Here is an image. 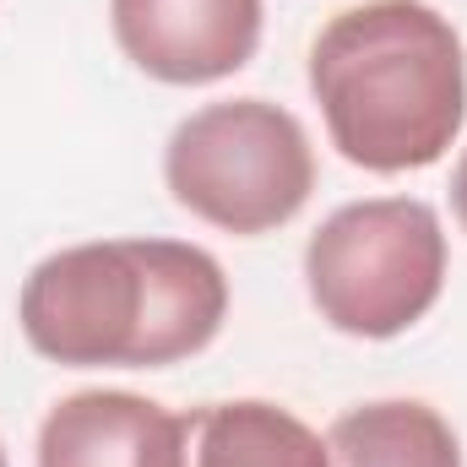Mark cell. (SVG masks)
<instances>
[{
    "label": "cell",
    "mask_w": 467,
    "mask_h": 467,
    "mask_svg": "<svg viewBox=\"0 0 467 467\" xmlns=\"http://www.w3.org/2000/svg\"><path fill=\"white\" fill-rule=\"evenodd\" d=\"M229 316L218 255L185 239H93L44 255L16 299L33 353L71 369H163L202 353Z\"/></svg>",
    "instance_id": "6da1fadb"
},
{
    "label": "cell",
    "mask_w": 467,
    "mask_h": 467,
    "mask_svg": "<svg viewBox=\"0 0 467 467\" xmlns=\"http://www.w3.org/2000/svg\"><path fill=\"white\" fill-rule=\"evenodd\" d=\"M310 93L348 163L369 174L430 169L467 119L462 38L424 0H364L316 33Z\"/></svg>",
    "instance_id": "7a4b0ae2"
},
{
    "label": "cell",
    "mask_w": 467,
    "mask_h": 467,
    "mask_svg": "<svg viewBox=\"0 0 467 467\" xmlns=\"http://www.w3.org/2000/svg\"><path fill=\"white\" fill-rule=\"evenodd\" d=\"M310 305L348 337H402L446 288V234L430 202L375 196L337 207L305 244Z\"/></svg>",
    "instance_id": "3957f363"
},
{
    "label": "cell",
    "mask_w": 467,
    "mask_h": 467,
    "mask_svg": "<svg viewBox=\"0 0 467 467\" xmlns=\"http://www.w3.org/2000/svg\"><path fill=\"white\" fill-rule=\"evenodd\" d=\"M169 196L223 234H272L299 218L316 191L305 125L272 99L207 104L163 147Z\"/></svg>",
    "instance_id": "277c9868"
},
{
    "label": "cell",
    "mask_w": 467,
    "mask_h": 467,
    "mask_svg": "<svg viewBox=\"0 0 467 467\" xmlns=\"http://www.w3.org/2000/svg\"><path fill=\"white\" fill-rule=\"evenodd\" d=\"M125 60L169 88H207L250 66L261 44V0H109Z\"/></svg>",
    "instance_id": "5b68a950"
},
{
    "label": "cell",
    "mask_w": 467,
    "mask_h": 467,
    "mask_svg": "<svg viewBox=\"0 0 467 467\" xmlns=\"http://www.w3.org/2000/svg\"><path fill=\"white\" fill-rule=\"evenodd\" d=\"M38 467H180V413L136 391H71L38 430Z\"/></svg>",
    "instance_id": "8992f818"
},
{
    "label": "cell",
    "mask_w": 467,
    "mask_h": 467,
    "mask_svg": "<svg viewBox=\"0 0 467 467\" xmlns=\"http://www.w3.org/2000/svg\"><path fill=\"white\" fill-rule=\"evenodd\" d=\"M180 467H327V441L261 397L207 402L180 413Z\"/></svg>",
    "instance_id": "52a82bcc"
},
{
    "label": "cell",
    "mask_w": 467,
    "mask_h": 467,
    "mask_svg": "<svg viewBox=\"0 0 467 467\" xmlns=\"http://www.w3.org/2000/svg\"><path fill=\"white\" fill-rule=\"evenodd\" d=\"M327 467H462V446L430 402L386 397L327 430Z\"/></svg>",
    "instance_id": "ba28073f"
},
{
    "label": "cell",
    "mask_w": 467,
    "mask_h": 467,
    "mask_svg": "<svg viewBox=\"0 0 467 467\" xmlns=\"http://www.w3.org/2000/svg\"><path fill=\"white\" fill-rule=\"evenodd\" d=\"M451 213L467 229V147H462V158H457V169H451Z\"/></svg>",
    "instance_id": "9c48e42d"
},
{
    "label": "cell",
    "mask_w": 467,
    "mask_h": 467,
    "mask_svg": "<svg viewBox=\"0 0 467 467\" xmlns=\"http://www.w3.org/2000/svg\"><path fill=\"white\" fill-rule=\"evenodd\" d=\"M0 467H5V451H0Z\"/></svg>",
    "instance_id": "30bf717a"
}]
</instances>
